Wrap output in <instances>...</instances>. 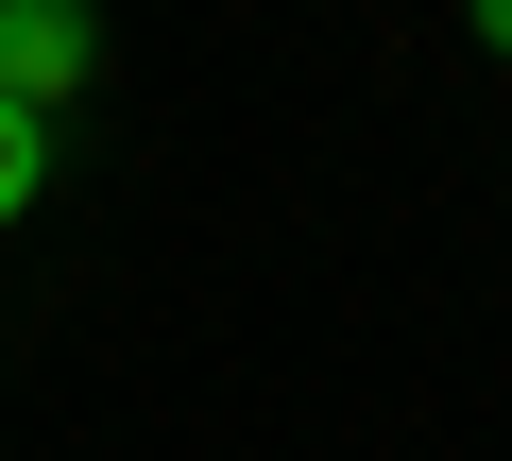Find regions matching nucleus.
Wrapping results in <instances>:
<instances>
[{
  "label": "nucleus",
  "instance_id": "1",
  "mask_svg": "<svg viewBox=\"0 0 512 461\" xmlns=\"http://www.w3.org/2000/svg\"><path fill=\"white\" fill-rule=\"evenodd\" d=\"M86 69H103V18H86V0H0V103L52 120Z\"/></svg>",
  "mask_w": 512,
  "mask_h": 461
},
{
  "label": "nucleus",
  "instance_id": "3",
  "mask_svg": "<svg viewBox=\"0 0 512 461\" xmlns=\"http://www.w3.org/2000/svg\"><path fill=\"white\" fill-rule=\"evenodd\" d=\"M478 52H512V0H478Z\"/></svg>",
  "mask_w": 512,
  "mask_h": 461
},
{
  "label": "nucleus",
  "instance_id": "2",
  "mask_svg": "<svg viewBox=\"0 0 512 461\" xmlns=\"http://www.w3.org/2000/svg\"><path fill=\"white\" fill-rule=\"evenodd\" d=\"M35 188H52V120L0 103V222H35Z\"/></svg>",
  "mask_w": 512,
  "mask_h": 461
}]
</instances>
